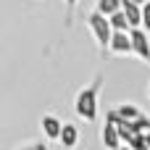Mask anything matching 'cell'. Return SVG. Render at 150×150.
<instances>
[{
	"mask_svg": "<svg viewBox=\"0 0 150 150\" xmlns=\"http://www.w3.org/2000/svg\"><path fill=\"white\" fill-rule=\"evenodd\" d=\"M100 87H103V76H95L90 84H84L76 98H74V111L76 116H82L84 121H95L98 119V95H100Z\"/></svg>",
	"mask_w": 150,
	"mask_h": 150,
	"instance_id": "1",
	"label": "cell"
},
{
	"mask_svg": "<svg viewBox=\"0 0 150 150\" xmlns=\"http://www.w3.org/2000/svg\"><path fill=\"white\" fill-rule=\"evenodd\" d=\"M87 26H90V32H92L98 47H100V50H111V40H113L111 18H108L105 13H100V11H92V13L87 16Z\"/></svg>",
	"mask_w": 150,
	"mask_h": 150,
	"instance_id": "2",
	"label": "cell"
},
{
	"mask_svg": "<svg viewBox=\"0 0 150 150\" xmlns=\"http://www.w3.org/2000/svg\"><path fill=\"white\" fill-rule=\"evenodd\" d=\"M100 142H103V148H105V150H119L121 145H124L116 119L105 116V124H103V129H100Z\"/></svg>",
	"mask_w": 150,
	"mask_h": 150,
	"instance_id": "3",
	"label": "cell"
},
{
	"mask_svg": "<svg viewBox=\"0 0 150 150\" xmlns=\"http://www.w3.org/2000/svg\"><path fill=\"white\" fill-rule=\"evenodd\" d=\"M129 34H132L134 55H137L142 63H150V37H148V32H145L142 26H134V29H129Z\"/></svg>",
	"mask_w": 150,
	"mask_h": 150,
	"instance_id": "4",
	"label": "cell"
},
{
	"mask_svg": "<svg viewBox=\"0 0 150 150\" xmlns=\"http://www.w3.org/2000/svg\"><path fill=\"white\" fill-rule=\"evenodd\" d=\"M40 129H42V137H45L47 142H55V140H61L63 121H61L55 113H45V116L40 119Z\"/></svg>",
	"mask_w": 150,
	"mask_h": 150,
	"instance_id": "5",
	"label": "cell"
},
{
	"mask_svg": "<svg viewBox=\"0 0 150 150\" xmlns=\"http://www.w3.org/2000/svg\"><path fill=\"white\" fill-rule=\"evenodd\" d=\"M111 53H113V55H134L132 34H129V32H113V40H111Z\"/></svg>",
	"mask_w": 150,
	"mask_h": 150,
	"instance_id": "6",
	"label": "cell"
},
{
	"mask_svg": "<svg viewBox=\"0 0 150 150\" xmlns=\"http://www.w3.org/2000/svg\"><path fill=\"white\" fill-rule=\"evenodd\" d=\"M58 142L63 145V150H76V145H79V129L74 124H63V132H61Z\"/></svg>",
	"mask_w": 150,
	"mask_h": 150,
	"instance_id": "7",
	"label": "cell"
},
{
	"mask_svg": "<svg viewBox=\"0 0 150 150\" xmlns=\"http://www.w3.org/2000/svg\"><path fill=\"white\" fill-rule=\"evenodd\" d=\"M121 8H124V13H127L132 29H134V26H142V5H140V3H134V0H124Z\"/></svg>",
	"mask_w": 150,
	"mask_h": 150,
	"instance_id": "8",
	"label": "cell"
},
{
	"mask_svg": "<svg viewBox=\"0 0 150 150\" xmlns=\"http://www.w3.org/2000/svg\"><path fill=\"white\" fill-rule=\"evenodd\" d=\"M116 111H119V116H121L124 121H129V124H137V121L145 116V113H142L137 105H132V103H124V105H119Z\"/></svg>",
	"mask_w": 150,
	"mask_h": 150,
	"instance_id": "9",
	"label": "cell"
},
{
	"mask_svg": "<svg viewBox=\"0 0 150 150\" xmlns=\"http://www.w3.org/2000/svg\"><path fill=\"white\" fill-rule=\"evenodd\" d=\"M108 18H111V26H113V32H129V29H132V24H129L127 13H124V8H121V11H116L113 16H108Z\"/></svg>",
	"mask_w": 150,
	"mask_h": 150,
	"instance_id": "10",
	"label": "cell"
},
{
	"mask_svg": "<svg viewBox=\"0 0 150 150\" xmlns=\"http://www.w3.org/2000/svg\"><path fill=\"white\" fill-rule=\"evenodd\" d=\"M121 5H124V0H98L95 3V11H100L105 16H113L116 11H121Z\"/></svg>",
	"mask_w": 150,
	"mask_h": 150,
	"instance_id": "11",
	"label": "cell"
},
{
	"mask_svg": "<svg viewBox=\"0 0 150 150\" xmlns=\"http://www.w3.org/2000/svg\"><path fill=\"white\" fill-rule=\"evenodd\" d=\"M129 145H132V148H134V150H150L148 140H145V132H140V134H137V137H134V140H132Z\"/></svg>",
	"mask_w": 150,
	"mask_h": 150,
	"instance_id": "12",
	"label": "cell"
},
{
	"mask_svg": "<svg viewBox=\"0 0 150 150\" xmlns=\"http://www.w3.org/2000/svg\"><path fill=\"white\" fill-rule=\"evenodd\" d=\"M142 29H145V32H150V0L142 5Z\"/></svg>",
	"mask_w": 150,
	"mask_h": 150,
	"instance_id": "13",
	"label": "cell"
},
{
	"mask_svg": "<svg viewBox=\"0 0 150 150\" xmlns=\"http://www.w3.org/2000/svg\"><path fill=\"white\" fill-rule=\"evenodd\" d=\"M16 150H50V145H47V140H42V142H32V145H21V148Z\"/></svg>",
	"mask_w": 150,
	"mask_h": 150,
	"instance_id": "14",
	"label": "cell"
},
{
	"mask_svg": "<svg viewBox=\"0 0 150 150\" xmlns=\"http://www.w3.org/2000/svg\"><path fill=\"white\" fill-rule=\"evenodd\" d=\"M63 3H66V11H69L66 24H71V16H74V11H76V3H79V0H63Z\"/></svg>",
	"mask_w": 150,
	"mask_h": 150,
	"instance_id": "15",
	"label": "cell"
},
{
	"mask_svg": "<svg viewBox=\"0 0 150 150\" xmlns=\"http://www.w3.org/2000/svg\"><path fill=\"white\" fill-rule=\"evenodd\" d=\"M119 150H134V148H132V145H127V142H124V145H121V148H119Z\"/></svg>",
	"mask_w": 150,
	"mask_h": 150,
	"instance_id": "16",
	"label": "cell"
},
{
	"mask_svg": "<svg viewBox=\"0 0 150 150\" xmlns=\"http://www.w3.org/2000/svg\"><path fill=\"white\" fill-rule=\"evenodd\" d=\"M145 140H148V145H150V132H145Z\"/></svg>",
	"mask_w": 150,
	"mask_h": 150,
	"instance_id": "17",
	"label": "cell"
},
{
	"mask_svg": "<svg viewBox=\"0 0 150 150\" xmlns=\"http://www.w3.org/2000/svg\"><path fill=\"white\" fill-rule=\"evenodd\" d=\"M134 3H140V5H145V3H148V0H134Z\"/></svg>",
	"mask_w": 150,
	"mask_h": 150,
	"instance_id": "18",
	"label": "cell"
},
{
	"mask_svg": "<svg viewBox=\"0 0 150 150\" xmlns=\"http://www.w3.org/2000/svg\"><path fill=\"white\" fill-rule=\"evenodd\" d=\"M148 100H150V84H148Z\"/></svg>",
	"mask_w": 150,
	"mask_h": 150,
	"instance_id": "19",
	"label": "cell"
}]
</instances>
